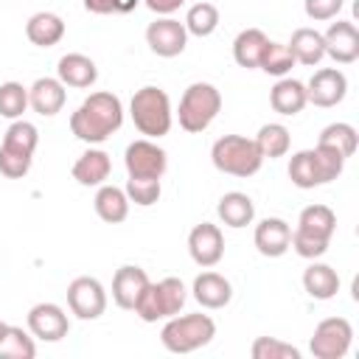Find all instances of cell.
I'll return each mask as SVG.
<instances>
[{"label":"cell","instance_id":"1f68e13d","mask_svg":"<svg viewBox=\"0 0 359 359\" xmlns=\"http://www.w3.org/2000/svg\"><path fill=\"white\" fill-rule=\"evenodd\" d=\"M182 25H185L188 36H199V39L202 36H210L219 28V8L213 3H208V0H199V3H194L188 8Z\"/></svg>","mask_w":359,"mask_h":359},{"label":"cell","instance_id":"f1b7e54d","mask_svg":"<svg viewBox=\"0 0 359 359\" xmlns=\"http://www.w3.org/2000/svg\"><path fill=\"white\" fill-rule=\"evenodd\" d=\"M289 180H292V185H297L303 191L323 185V174H320L314 149H303V151H294L289 157Z\"/></svg>","mask_w":359,"mask_h":359},{"label":"cell","instance_id":"7c38bea8","mask_svg":"<svg viewBox=\"0 0 359 359\" xmlns=\"http://www.w3.org/2000/svg\"><path fill=\"white\" fill-rule=\"evenodd\" d=\"M188 252L194 258L196 266L210 269L224 258V236L219 230V224L202 222L188 233Z\"/></svg>","mask_w":359,"mask_h":359},{"label":"cell","instance_id":"d6a6232c","mask_svg":"<svg viewBox=\"0 0 359 359\" xmlns=\"http://www.w3.org/2000/svg\"><path fill=\"white\" fill-rule=\"evenodd\" d=\"M294 65H297V62H294V56H292V50H289L286 42H266V48H264V53H261V62H258V67H261L266 76H275V79L289 76Z\"/></svg>","mask_w":359,"mask_h":359},{"label":"cell","instance_id":"9a60e30c","mask_svg":"<svg viewBox=\"0 0 359 359\" xmlns=\"http://www.w3.org/2000/svg\"><path fill=\"white\" fill-rule=\"evenodd\" d=\"M252 241L264 258H280L292 244V227H289V222H283L278 216H266L255 224Z\"/></svg>","mask_w":359,"mask_h":359},{"label":"cell","instance_id":"5bb4252c","mask_svg":"<svg viewBox=\"0 0 359 359\" xmlns=\"http://www.w3.org/2000/svg\"><path fill=\"white\" fill-rule=\"evenodd\" d=\"M325 56H331L337 65H351L359 59V31L348 20H337L323 34Z\"/></svg>","mask_w":359,"mask_h":359},{"label":"cell","instance_id":"603a6c76","mask_svg":"<svg viewBox=\"0 0 359 359\" xmlns=\"http://www.w3.org/2000/svg\"><path fill=\"white\" fill-rule=\"evenodd\" d=\"M269 104H272V109H275L278 115H286V118L303 112V107L309 104V98H306V84L297 81V79H289V76L278 79L275 87L269 90Z\"/></svg>","mask_w":359,"mask_h":359},{"label":"cell","instance_id":"8992f818","mask_svg":"<svg viewBox=\"0 0 359 359\" xmlns=\"http://www.w3.org/2000/svg\"><path fill=\"white\" fill-rule=\"evenodd\" d=\"M185 300H188L185 283L180 278H171L168 275V278H163L157 283L149 280V286L143 289V294H140V300L135 303L132 311L143 323H157V320H168V317L180 314L182 306H185Z\"/></svg>","mask_w":359,"mask_h":359},{"label":"cell","instance_id":"60d3db41","mask_svg":"<svg viewBox=\"0 0 359 359\" xmlns=\"http://www.w3.org/2000/svg\"><path fill=\"white\" fill-rule=\"evenodd\" d=\"M345 0H303V11L314 22H328L342 11Z\"/></svg>","mask_w":359,"mask_h":359},{"label":"cell","instance_id":"e0dca14e","mask_svg":"<svg viewBox=\"0 0 359 359\" xmlns=\"http://www.w3.org/2000/svg\"><path fill=\"white\" fill-rule=\"evenodd\" d=\"M294 236L314 238L323 244H331V236L337 233V213L328 205H309L297 216V227L292 230Z\"/></svg>","mask_w":359,"mask_h":359},{"label":"cell","instance_id":"52a82bcc","mask_svg":"<svg viewBox=\"0 0 359 359\" xmlns=\"http://www.w3.org/2000/svg\"><path fill=\"white\" fill-rule=\"evenodd\" d=\"M351 342H353V325L345 317H325L317 323L309 339V351L314 353V359H342L348 356Z\"/></svg>","mask_w":359,"mask_h":359},{"label":"cell","instance_id":"cb8c5ba5","mask_svg":"<svg viewBox=\"0 0 359 359\" xmlns=\"http://www.w3.org/2000/svg\"><path fill=\"white\" fill-rule=\"evenodd\" d=\"M129 205H132V202H129L126 191L118 188V185H107V182L98 185L95 199H93V208H95L98 219L107 222V224H121V222H126Z\"/></svg>","mask_w":359,"mask_h":359},{"label":"cell","instance_id":"f546056e","mask_svg":"<svg viewBox=\"0 0 359 359\" xmlns=\"http://www.w3.org/2000/svg\"><path fill=\"white\" fill-rule=\"evenodd\" d=\"M252 140H255V146H258L264 160L266 157L269 160L283 157V154H289V146H292V135H289V129L283 123H264Z\"/></svg>","mask_w":359,"mask_h":359},{"label":"cell","instance_id":"4dcf8cb0","mask_svg":"<svg viewBox=\"0 0 359 359\" xmlns=\"http://www.w3.org/2000/svg\"><path fill=\"white\" fill-rule=\"evenodd\" d=\"M0 146L8 149V151H17V154L34 157V151H36V146H39V132H36V126H34L31 121L17 118V121H11V126L6 129Z\"/></svg>","mask_w":359,"mask_h":359},{"label":"cell","instance_id":"7402d4cb","mask_svg":"<svg viewBox=\"0 0 359 359\" xmlns=\"http://www.w3.org/2000/svg\"><path fill=\"white\" fill-rule=\"evenodd\" d=\"M25 36L36 48H53L65 36V20L53 11H36L25 22Z\"/></svg>","mask_w":359,"mask_h":359},{"label":"cell","instance_id":"44dd1931","mask_svg":"<svg viewBox=\"0 0 359 359\" xmlns=\"http://www.w3.org/2000/svg\"><path fill=\"white\" fill-rule=\"evenodd\" d=\"M112 171V160L104 149H87L84 154H79V160L73 163V180L84 188H98L109 180Z\"/></svg>","mask_w":359,"mask_h":359},{"label":"cell","instance_id":"83f0119b","mask_svg":"<svg viewBox=\"0 0 359 359\" xmlns=\"http://www.w3.org/2000/svg\"><path fill=\"white\" fill-rule=\"evenodd\" d=\"M269 36L261 31V28H244L238 31V36L233 39V59L238 67H247V70H255L258 62H261V53L266 48Z\"/></svg>","mask_w":359,"mask_h":359},{"label":"cell","instance_id":"74e56055","mask_svg":"<svg viewBox=\"0 0 359 359\" xmlns=\"http://www.w3.org/2000/svg\"><path fill=\"white\" fill-rule=\"evenodd\" d=\"M123 191H126L129 202H135L140 208H151L160 199V194H163L160 180H151V177H129Z\"/></svg>","mask_w":359,"mask_h":359},{"label":"cell","instance_id":"ee69618b","mask_svg":"<svg viewBox=\"0 0 359 359\" xmlns=\"http://www.w3.org/2000/svg\"><path fill=\"white\" fill-rule=\"evenodd\" d=\"M137 3H140V0H115V11H118V14H129V11L137 8Z\"/></svg>","mask_w":359,"mask_h":359},{"label":"cell","instance_id":"d4e9b609","mask_svg":"<svg viewBox=\"0 0 359 359\" xmlns=\"http://www.w3.org/2000/svg\"><path fill=\"white\" fill-rule=\"evenodd\" d=\"M303 289L314 300H331L339 292V275L334 266L320 264L317 258L303 269Z\"/></svg>","mask_w":359,"mask_h":359},{"label":"cell","instance_id":"4316f807","mask_svg":"<svg viewBox=\"0 0 359 359\" xmlns=\"http://www.w3.org/2000/svg\"><path fill=\"white\" fill-rule=\"evenodd\" d=\"M286 45H289L294 62H300L306 67H317L325 59V42L317 28H297Z\"/></svg>","mask_w":359,"mask_h":359},{"label":"cell","instance_id":"ba28073f","mask_svg":"<svg viewBox=\"0 0 359 359\" xmlns=\"http://www.w3.org/2000/svg\"><path fill=\"white\" fill-rule=\"evenodd\" d=\"M67 309L79 320H98L107 311V289L98 278L79 275L67 283Z\"/></svg>","mask_w":359,"mask_h":359},{"label":"cell","instance_id":"ffe728a7","mask_svg":"<svg viewBox=\"0 0 359 359\" xmlns=\"http://www.w3.org/2000/svg\"><path fill=\"white\" fill-rule=\"evenodd\" d=\"M56 79L65 84V87H73V90H87L95 84L98 79V67L90 56L84 53H65L56 65Z\"/></svg>","mask_w":359,"mask_h":359},{"label":"cell","instance_id":"f35d334b","mask_svg":"<svg viewBox=\"0 0 359 359\" xmlns=\"http://www.w3.org/2000/svg\"><path fill=\"white\" fill-rule=\"evenodd\" d=\"M314 157H317V165H320V174H323V185L331 182V180H337L345 171V157L339 151L323 146V143L314 146Z\"/></svg>","mask_w":359,"mask_h":359},{"label":"cell","instance_id":"8fae6325","mask_svg":"<svg viewBox=\"0 0 359 359\" xmlns=\"http://www.w3.org/2000/svg\"><path fill=\"white\" fill-rule=\"evenodd\" d=\"M146 45L151 48V53L163 56V59H174L185 50L188 45V31L180 20L174 17H157L154 22H149L146 28Z\"/></svg>","mask_w":359,"mask_h":359},{"label":"cell","instance_id":"6da1fadb","mask_svg":"<svg viewBox=\"0 0 359 359\" xmlns=\"http://www.w3.org/2000/svg\"><path fill=\"white\" fill-rule=\"evenodd\" d=\"M121 126H123V104L115 93H107V90L90 93L79 104V109L70 115V132L90 146L104 143Z\"/></svg>","mask_w":359,"mask_h":359},{"label":"cell","instance_id":"836d02e7","mask_svg":"<svg viewBox=\"0 0 359 359\" xmlns=\"http://www.w3.org/2000/svg\"><path fill=\"white\" fill-rule=\"evenodd\" d=\"M317 143H323V146H328V149L339 151V154L348 160V157H353L359 137H356V129H353L351 123L337 121V123H328V126L320 132V140H317Z\"/></svg>","mask_w":359,"mask_h":359},{"label":"cell","instance_id":"d590c367","mask_svg":"<svg viewBox=\"0 0 359 359\" xmlns=\"http://www.w3.org/2000/svg\"><path fill=\"white\" fill-rule=\"evenodd\" d=\"M28 109V87L20 81H3L0 84V118L17 121Z\"/></svg>","mask_w":359,"mask_h":359},{"label":"cell","instance_id":"f6af8a7d","mask_svg":"<svg viewBox=\"0 0 359 359\" xmlns=\"http://www.w3.org/2000/svg\"><path fill=\"white\" fill-rule=\"evenodd\" d=\"M6 331H8V323H3V320H0V342L6 339Z\"/></svg>","mask_w":359,"mask_h":359},{"label":"cell","instance_id":"ac0fdd59","mask_svg":"<svg viewBox=\"0 0 359 359\" xmlns=\"http://www.w3.org/2000/svg\"><path fill=\"white\" fill-rule=\"evenodd\" d=\"M146 286H149L146 269H140V266H135V264H123V266L112 275V300H115V306L132 311Z\"/></svg>","mask_w":359,"mask_h":359},{"label":"cell","instance_id":"5b68a950","mask_svg":"<svg viewBox=\"0 0 359 359\" xmlns=\"http://www.w3.org/2000/svg\"><path fill=\"white\" fill-rule=\"evenodd\" d=\"M219 112H222V93L210 81H194L185 87V93L180 98L177 118L185 132L199 135L216 121Z\"/></svg>","mask_w":359,"mask_h":359},{"label":"cell","instance_id":"7a4b0ae2","mask_svg":"<svg viewBox=\"0 0 359 359\" xmlns=\"http://www.w3.org/2000/svg\"><path fill=\"white\" fill-rule=\"evenodd\" d=\"M129 115L135 121V129L140 135H146L149 140H157L163 135L171 132L174 123V112H171V98L163 87L146 84L140 87L132 101H129Z\"/></svg>","mask_w":359,"mask_h":359},{"label":"cell","instance_id":"30bf717a","mask_svg":"<svg viewBox=\"0 0 359 359\" xmlns=\"http://www.w3.org/2000/svg\"><path fill=\"white\" fill-rule=\"evenodd\" d=\"M345 95H348V76L339 67H320V70H314V76L306 84L309 104L323 107V109L342 104Z\"/></svg>","mask_w":359,"mask_h":359},{"label":"cell","instance_id":"e575fe53","mask_svg":"<svg viewBox=\"0 0 359 359\" xmlns=\"http://www.w3.org/2000/svg\"><path fill=\"white\" fill-rule=\"evenodd\" d=\"M0 356L3 359H34L36 356L34 334L31 331H22L20 325H8L6 339L0 342Z\"/></svg>","mask_w":359,"mask_h":359},{"label":"cell","instance_id":"277c9868","mask_svg":"<svg viewBox=\"0 0 359 359\" xmlns=\"http://www.w3.org/2000/svg\"><path fill=\"white\" fill-rule=\"evenodd\" d=\"M210 163L216 171L230 177H252L261 171L264 157L252 137L244 135H224L210 146Z\"/></svg>","mask_w":359,"mask_h":359},{"label":"cell","instance_id":"9c48e42d","mask_svg":"<svg viewBox=\"0 0 359 359\" xmlns=\"http://www.w3.org/2000/svg\"><path fill=\"white\" fill-rule=\"evenodd\" d=\"M123 165L129 177H151V180H163L165 168H168V154L149 137L132 140L123 151Z\"/></svg>","mask_w":359,"mask_h":359},{"label":"cell","instance_id":"7bdbcfd3","mask_svg":"<svg viewBox=\"0 0 359 359\" xmlns=\"http://www.w3.org/2000/svg\"><path fill=\"white\" fill-rule=\"evenodd\" d=\"M84 8L90 14H118L115 11V0H84Z\"/></svg>","mask_w":359,"mask_h":359},{"label":"cell","instance_id":"3957f363","mask_svg":"<svg viewBox=\"0 0 359 359\" xmlns=\"http://www.w3.org/2000/svg\"><path fill=\"white\" fill-rule=\"evenodd\" d=\"M216 337V323L208 314H174L160 331V342L171 353H194Z\"/></svg>","mask_w":359,"mask_h":359},{"label":"cell","instance_id":"b9f144b4","mask_svg":"<svg viewBox=\"0 0 359 359\" xmlns=\"http://www.w3.org/2000/svg\"><path fill=\"white\" fill-rule=\"evenodd\" d=\"M149 11L160 14V17H171L174 11H180L185 6V0H143Z\"/></svg>","mask_w":359,"mask_h":359},{"label":"cell","instance_id":"2e32d148","mask_svg":"<svg viewBox=\"0 0 359 359\" xmlns=\"http://www.w3.org/2000/svg\"><path fill=\"white\" fill-rule=\"evenodd\" d=\"M65 101L67 90L56 76H42L28 87V107L42 118H53L56 112H62Z\"/></svg>","mask_w":359,"mask_h":359},{"label":"cell","instance_id":"8d00e7d4","mask_svg":"<svg viewBox=\"0 0 359 359\" xmlns=\"http://www.w3.org/2000/svg\"><path fill=\"white\" fill-rule=\"evenodd\" d=\"M250 356L252 359H300V348L278 337H258L250 348Z\"/></svg>","mask_w":359,"mask_h":359},{"label":"cell","instance_id":"484cf974","mask_svg":"<svg viewBox=\"0 0 359 359\" xmlns=\"http://www.w3.org/2000/svg\"><path fill=\"white\" fill-rule=\"evenodd\" d=\"M216 213H219L222 224L238 230V227L252 224V219H255V202H252L244 191H227V194L219 199Z\"/></svg>","mask_w":359,"mask_h":359},{"label":"cell","instance_id":"d6986e66","mask_svg":"<svg viewBox=\"0 0 359 359\" xmlns=\"http://www.w3.org/2000/svg\"><path fill=\"white\" fill-rule=\"evenodd\" d=\"M191 292H194V300H196L202 309H210V311L224 309V306L233 300V283H230L224 275L210 272V269H208V272H199V275L194 278Z\"/></svg>","mask_w":359,"mask_h":359},{"label":"cell","instance_id":"ab89813d","mask_svg":"<svg viewBox=\"0 0 359 359\" xmlns=\"http://www.w3.org/2000/svg\"><path fill=\"white\" fill-rule=\"evenodd\" d=\"M31 160L28 154H17V151H8L0 146V174L8 177V180H22L28 171H31Z\"/></svg>","mask_w":359,"mask_h":359},{"label":"cell","instance_id":"4fadbf2b","mask_svg":"<svg viewBox=\"0 0 359 359\" xmlns=\"http://www.w3.org/2000/svg\"><path fill=\"white\" fill-rule=\"evenodd\" d=\"M28 331L42 342H59L70 331V320L62 306L56 303H36L28 311Z\"/></svg>","mask_w":359,"mask_h":359}]
</instances>
